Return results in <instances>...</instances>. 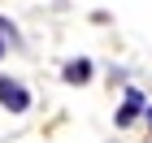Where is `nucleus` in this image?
I'll return each instance as SVG.
<instances>
[{"label":"nucleus","instance_id":"1","mask_svg":"<svg viewBox=\"0 0 152 143\" xmlns=\"http://www.w3.org/2000/svg\"><path fill=\"white\" fill-rule=\"evenodd\" d=\"M0 104L9 108V113H26L31 108V91L22 83H13V78H0Z\"/></svg>","mask_w":152,"mask_h":143},{"label":"nucleus","instance_id":"2","mask_svg":"<svg viewBox=\"0 0 152 143\" xmlns=\"http://www.w3.org/2000/svg\"><path fill=\"white\" fill-rule=\"evenodd\" d=\"M139 108H143V95H139V91H126V104L113 113V117H117V126H130V121L139 117Z\"/></svg>","mask_w":152,"mask_h":143},{"label":"nucleus","instance_id":"3","mask_svg":"<svg viewBox=\"0 0 152 143\" xmlns=\"http://www.w3.org/2000/svg\"><path fill=\"white\" fill-rule=\"evenodd\" d=\"M87 78H91V61H70V65H65V83L83 87Z\"/></svg>","mask_w":152,"mask_h":143},{"label":"nucleus","instance_id":"4","mask_svg":"<svg viewBox=\"0 0 152 143\" xmlns=\"http://www.w3.org/2000/svg\"><path fill=\"white\" fill-rule=\"evenodd\" d=\"M0 57H4V39H0Z\"/></svg>","mask_w":152,"mask_h":143},{"label":"nucleus","instance_id":"5","mask_svg":"<svg viewBox=\"0 0 152 143\" xmlns=\"http://www.w3.org/2000/svg\"><path fill=\"white\" fill-rule=\"evenodd\" d=\"M148 121H152V108H148Z\"/></svg>","mask_w":152,"mask_h":143}]
</instances>
